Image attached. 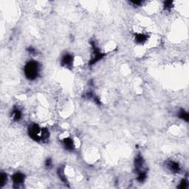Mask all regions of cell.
Here are the masks:
<instances>
[{"mask_svg":"<svg viewBox=\"0 0 189 189\" xmlns=\"http://www.w3.org/2000/svg\"><path fill=\"white\" fill-rule=\"evenodd\" d=\"M40 72V64L36 61H30L24 67L25 77L30 81H34L39 77Z\"/></svg>","mask_w":189,"mask_h":189,"instance_id":"6da1fadb","label":"cell"},{"mask_svg":"<svg viewBox=\"0 0 189 189\" xmlns=\"http://www.w3.org/2000/svg\"><path fill=\"white\" fill-rule=\"evenodd\" d=\"M90 45L92 46V56H91V59L89 61V66H92L97 62H98L99 61H100L106 56V54L101 52L100 48L97 46L94 41H91Z\"/></svg>","mask_w":189,"mask_h":189,"instance_id":"7a4b0ae2","label":"cell"},{"mask_svg":"<svg viewBox=\"0 0 189 189\" xmlns=\"http://www.w3.org/2000/svg\"><path fill=\"white\" fill-rule=\"evenodd\" d=\"M42 130V128H41L38 124H32L28 127V135L33 141L36 142H41Z\"/></svg>","mask_w":189,"mask_h":189,"instance_id":"3957f363","label":"cell"},{"mask_svg":"<svg viewBox=\"0 0 189 189\" xmlns=\"http://www.w3.org/2000/svg\"><path fill=\"white\" fill-rule=\"evenodd\" d=\"M13 185L14 188H19L21 185H22L25 181V175L22 172H17L14 173L11 177Z\"/></svg>","mask_w":189,"mask_h":189,"instance_id":"277c9868","label":"cell"},{"mask_svg":"<svg viewBox=\"0 0 189 189\" xmlns=\"http://www.w3.org/2000/svg\"><path fill=\"white\" fill-rule=\"evenodd\" d=\"M73 62L74 57L72 54H70V53H67V54L64 55L61 59V66L67 69L72 68V65H73Z\"/></svg>","mask_w":189,"mask_h":189,"instance_id":"5b68a950","label":"cell"},{"mask_svg":"<svg viewBox=\"0 0 189 189\" xmlns=\"http://www.w3.org/2000/svg\"><path fill=\"white\" fill-rule=\"evenodd\" d=\"M134 165H135V171L138 173L141 172V171H146L144 170V165H145V161L143 160V157L141 155H138L135 157V162H134Z\"/></svg>","mask_w":189,"mask_h":189,"instance_id":"8992f818","label":"cell"},{"mask_svg":"<svg viewBox=\"0 0 189 189\" xmlns=\"http://www.w3.org/2000/svg\"><path fill=\"white\" fill-rule=\"evenodd\" d=\"M62 144L64 149L69 152H73L75 150V143L71 138H66L63 139Z\"/></svg>","mask_w":189,"mask_h":189,"instance_id":"52a82bcc","label":"cell"},{"mask_svg":"<svg viewBox=\"0 0 189 189\" xmlns=\"http://www.w3.org/2000/svg\"><path fill=\"white\" fill-rule=\"evenodd\" d=\"M167 166H168V169L173 173H178L179 172L181 169L180 165L177 162L174 161V160H170L167 163Z\"/></svg>","mask_w":189,"mask_h":189,"instance_id":"ba28073f","label":"cell"},{"mask_svg":"<svg viewBox=\"0 0 189 189\" xmlns=\"http://www.w3.org/2000/svg\"><path fill=\"white\" fill-rule=\"evenodd\" d=\"M149 39V36L147 34L144 33H136L135 35V41L137 44L139 45H143L147 42Z\"/></svg>","mask_w":189,"mask_h":189,"instance_id":"9c48e42d","label":"cell"},{"mask_svg":"<svg viewBox=\"0 0 189 189\" xmlns=\"http://www.w3.org/2000/svg\"><path fill=\"white\" fill-rule=\"evenodd\" d=\"M12 117L14 121H16V122L19 121L22 117V113L21 110L17 107H14L12 111Z\"/></svg>","mask_w":189,"mask_h":189,"instance_id":"30bf717a","label":"cell"},{"mask_svg":"<svg viewBox=\"0 0 189 189\" xmlns=\"http://www.w3.org/2000/svg\"><path fill=\"white\" fill-rule=\"evenodd\" d=\"M57 174H58V177L64 183L67 184V177H66L65 174H64V167H59V168L57 169Z\"/></svg>","mask_w":189,"mask_h":189,"instance_id":"8fae6325","label":"cell"},{"mask_svg":"<svg viewBox=\"0 0 189 189\" xmlns=\"http://www.w3.org/2000/svg\"><path fill=\"white\" fill-rule=\"evenodd\" d=\"M50 138V132L47 128H42V135H41V142H47Z\"/></svg>","mask_w":189,"mask_h":189,"instance_id":"7c38bea8","label":"cell"},{"mask_svg":"<svg viewBox=\"0 0 189 189\" xmlns=\"http://www.w3.org/2000/svg\"><path fill=\"white\" fill-rule=\"evenodd\" d=\"M177 116H178V118L183 120V121H185V122H188V120H189L188 113L184 109H179V111L178 112Z\"/></svg>","mask_w":189,"mask_h":189,"instance_id":"4fadbf2b","label":"cell"},{"mask_svg":"<svg viewBox=\"0 0 189 189\" xmlns=\"http://www.w3.org/2000/svg\"><path fill=\"white\" fill-rule=\"evenodd\" d=\"M147 178V173L146 171H141V172L138 173V177H137V180L139 182H143Z\"/></svg>","mask_w":189,"mask_h":189,"instance_id":"5bb4252c","label":"cell"},{"mask_svg":"<svg viewBox=\"0 0 189 189\" xmlns=\"http://www.w3.org/2000/svg\"><path fill=\"white\" fill-rule=\"evenodd\" d=\"M7 182V175L4 172H1L0 174V187H3Z\"/></svg>","mask_w":189,"mask_h":189,"instance_id":"9a60e30c","label":"cell"},{"mask_svg":"<svg viewBox=\"0 0 189 189\" xmlns=\"http://www.w3.org/2000/svg\"><path fill=\"white\" fill-rule=\"evenodd\" d=\"M188 187V182L185 179H182L179 182V185L177 186L178 188L180 189H185Z\"/></svg>","mask_w":189,"mask_h":189,"instance_id":"2e32d148","label":"cell"},{"mask_svg":"<svg viewBox=\"0 0 189 189\" xmlns=\"http://www.w3.org/2000/svg\"><path fill=\"white\" fill-rule=\"evenodd\" d=\"M173 7V1H166L164 2V8L165 10H170Z\"/></svg>","mask_w":189,"mask_h":189,"instance_id":"e0dca14e","label":"cell"},{"mask_svg":"<svg viewBox=\"0 0 189 189\" xmlns=\"http://www.w3.org/2000/svg\"><path fill=\"white\" fill-rule=\"evenodd\" d=\"M45 167L47 169H50L53 167V161L51 158H47L45 160Z\"/></svg>","mask_w":189,"mask_h":189,"instance_id":"ac0fdd59","label":"cell"},{"mask_svg":"<svg viewBox=\"0 0 189 189\" xmlns=\"http://www.w3.org/2000/svg\"><path fill=\"white\" fill-rule=\"evenodd\" d=\"M27 50H28V52L30 53V54H36V49L32 47H29L28 49H27Z\"/></svg>","mask_w":189,"mask_h":189,"instance_id":"d6986e66","label":"cell"},{"mask_svg":"<svg viewBox=\"0 0 189 189\" xmlns=\"http://www.w3.org/2000/svg\"><path fill=\"white\" fill-rule=\"evenodd\" d=\"M130 3L133 4L134 6H140L143 4V1H130Z\"/></svg>","mask_w":189,"mask_h":189,"instance_id":"ffe728a7","label":"cell"}]
</instances>
